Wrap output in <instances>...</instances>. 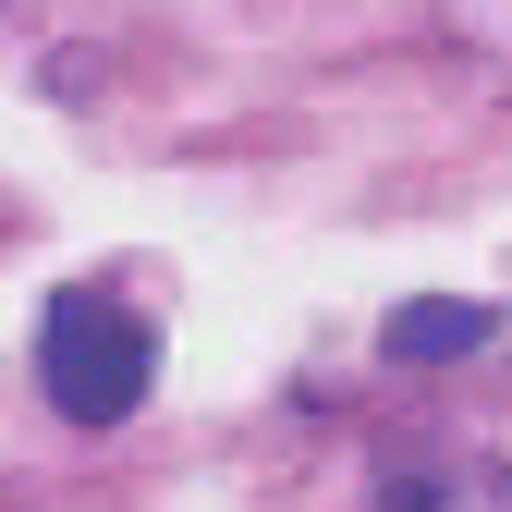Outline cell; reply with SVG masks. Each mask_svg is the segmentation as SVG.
Listing matches in <instances>:
<instances>
[{
	"label": "cell",
	"mask_w": 512,
	"mask_h": 512,
	"mask_svg": "<svg viewBox=\"0 0 512 512\" xmlns=\"http://www.w3.org/2000/svg\"><path fill=\"white\" fill-rule=\"evenodd\" d=\"M147 378H159V330L122 293H98V281L49 293V317H37V391H49L61 427H122L147 403Z\"/></svg>",
	"instance_id": "1"
},
{
	"label": "cell",
	"mask_w": 512,
	"mask_h": 512,
	"mask_svg": "<svg viewBox=\"0 0 512 512\" xmlns=\"http://www.w3.org/2000/svg\"><path fill=\"white\" fill-rule=\"evenodd\" d=\"M366 512H512V464L464 439H391L366 464Z\"/></svg>",
	"instance_id": "2"
},
{
	"label": "cell",
	"mask_w": 512,
	"mask_h": 512,
	"mask_svg": "<svg viewBox=\"0 0 512 512\" xmlns=\"http://www.w3.org/2000/svg\"><path fill=\"white\" fill-rule=\"evenodd\" d=\"M488 342H500V305H476V293H415V305H391V330H378L391 366H464Z\"/></svg>",
	"instance_id": "3"
},
{
	"label": "cell",
	"mask_w": 512,
	"mask_h": 512,
	"mask_svg": "<svg viewBox=\"0 0 512 512\" xmlns=\"http://www.w3.org/2000/svg\"><path fill=\"white\" fill-rule=\"evenodd\" d=\"M452 25H464V49L488 61V74L512 86V0H452Z\"/></svg>",
	"instance_id": "4"
}]
</instances>
